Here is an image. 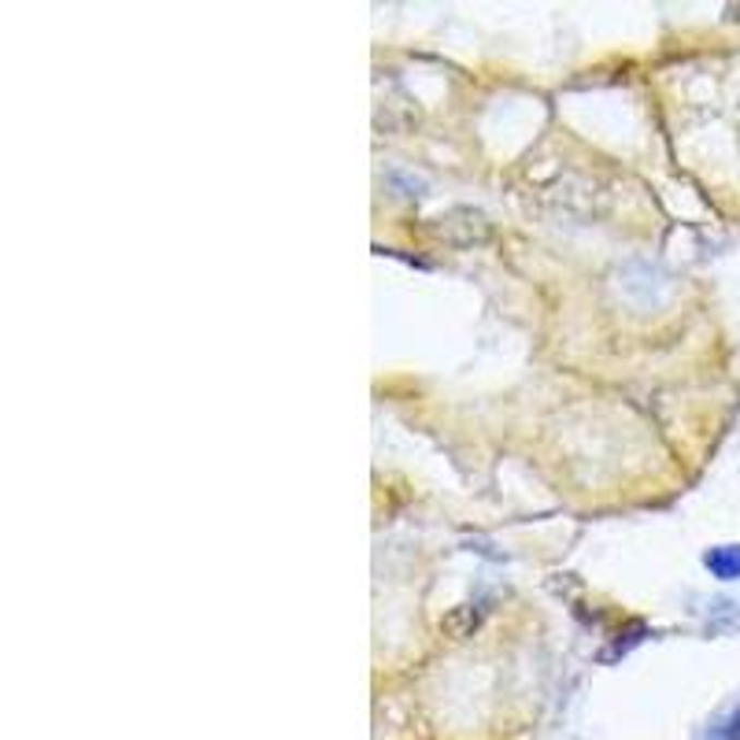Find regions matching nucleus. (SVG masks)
<instances>
[{"label":"nucleus","mask_w":740,"mask_h":740,"mask_svg":"<svg viewBox=\"0 0 740 740\" xmlns=\"http://www.w3.org/2000/svg\"><path fill=\"white\" fill-rule=\"evenodd\" d=\"M707 571L718 577V582H737L740 577V545H718L704 556Z\"/></svg>","instance_id":"f257e3e1"},{"label":"nucleus","mask_w":740,"mask_h":740,"mask_svg":"<svg viewBox=\"0 0 740 740\" xmlns=\"http://www.w3.org/2000/svg\"><path fill=\"white\" fill-rule=\"evenodd\" d=\"M704 740H740V707L733 711V715H726L723 723L711 726Z\"/></svg>","instance_id":"f03ea898"}]
</instances>
